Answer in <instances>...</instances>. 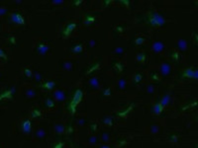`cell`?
<instances>
[{"mask_svg": "<svg viewBox=\"0 0 198 148\" xmlns=\"http://www.w3.org/2000/svg\"><path fill=\"white\" fill-rule=\"evenodd\" d=\"M162 110H163V107L160 104V103H158V104H156V106H155V112H156V114H161L162 112Z\"/></svg>", "mask_w": 198, "mask_h": 148, "instance_id": "obj_16", "label": "cell"}, {"mask_svg": "<svg viewBox=\"0 0 198 148\" xmlns=\"http://www.w3.org/2000/svg\"><path fill=\"white\" fill-rule=\"evenodd\" d=\"M182 78H190V79H197L198 78V71L194 67H189L185 70H183L181 74Z\"/></svg>", "mask_w": 198, "mask_h": 148, "instance_id": "obj_3", "label": "cell"}, {"mask_svg": "<svg viewBox=\"0 0 198 148\" xmlns=\"http://www.w3.org/2000/svg\"><path fill=\"white\" fill-rule=\"evenodd\" d=\"M146 58H147V55H146V53H144V52H141V53L137 54L136 60H137V61H139V62H141V63H144V62L146 61Z\"/></svg>", "mask_w": 198, "mask_h": 148, "instance_id": "obj_11", "label": "cell"}, {"mask_svg": "<svg viewBox=\"0 0 198 148\" xmlns=\"http://www.w3.org/2000/svg\"><path fill=\"white\" fill-rule=\"evenodd\" d=\"M151 78L153 81H156V82H160L161 81V76L158 72H152L151 74Z\"/></svg>", "mask_w": 198, "mask_h": 148, "instance_id": "obj_14", "label": "cell"}, {"mask_svg": "<svg viewBox=\"0 0 198 148\" xmlns=\"http://www.w3.org/2000/svg\"><path fill=\"white\" fill-rule=\"evenodd\" d=\"M111 95V88H107L104 92V96H110Z\"/></svg>", "mask_w": 198, "mask_h": 148, "instance_id": "obj_32", "label": "cell"}, {"mask_svg": "<svg viewBox=\"0 0 198 148\" xmlns=\"http://www.w3.org/2000/svg\"><path fill=\"white\" fill-rule=\"evenodd\" d=\"M41 116V112L39 109H34L33 112H32V117H40Z\"/></svg>", "mask_w": 198, "mask_h": 148, "instance_id": "obj_23", "label": "cell"}, {"mask_svg": "<svg viewBox=\"0 0 198 148\" xmlns=\"http://www.w3.org/2000/svg\"><path fill=\"white\" fill-rule=\"evenodd\" d=\"M123 68H124V66H123V64H122L121 62H116V64H115V69H116L118 72H121V71L123 70Z\"/></svg>", "mask_w": 198, "mask_h": 148, "instance_id": "obj_20", "label": "cell"}, {"mask_svg": "<svg viewBox=\"0 0 198 148\" xmlns=\"http://www.w3.org/2000/svg\"><path fill=\"white\" fill-rule=\"evenodd\" d=\"M153 49L156 50V51H162L163 49V44L160 42H157L154 44V46H153Z\"/></svg>", "mask_w": 198, "mask_h": 148, "instance_id": "obj_12", "label": "cell"}, {"mask_svg": "<svg viewBox=\"0 0 198 148\" xmlns=\"http://www.w3.org/2000/svg\"><path fill=\"white\" fill-rule=\"evenodd\" d=\"M99 67H100V63H99V62H96V63L92 64V65H91V66L88 68V70H87L86 74H90V73L94 72V71H95V70H97Z\"/></svg>", "mask_w": 198, "mask_h": 148, "instance_id": "obj_8", "label": "cell"}, {"mask_svg": "<svg viewBox=\"0 0 198 148\" xmlns=\"http://www.w3.org/2000/svg\"><path fill=\"white\" fill-rule=\"evenodd\" d=\"M11 20L18 24V25H21V26H24L26 24V21H25V18L23 17V15L19 12H13L11 14Z\"/></svg>", "mask_w": 198, "mask_h": 148, "instance_id": "obj_5", "label": "cell"}, {"mask_svg": "<svg viewBox=\"0 0 198 148\" xmlns=\"http://www.w3.org/2000/svg\"><path fill=\"white\" fill-rule=\"evenodd\" d=\"M111 0H105V1H103V4H102V6L103 7H107V6H109L110 4H111Z\"/></svg>", "mask_w": 198, "mask_h": 148, "instance_id": "obj_28", "label": "cell"}, {"mask_svg": "<svg viewBox=\"0 0 198 148\" xmlns=\"http://www.w3.org/2000/svg\"><path fill=\"white\" fill-rule=\"evenodd\" d=\"M24 74H25V76L26 77H31L32 76V70H31V68L30 67H25L24 68Z\"/></svg>", "mask_w": 198, "mask_h": 148, "instance_id": "obj_18", "label": "cell"}, {"mask_svg": "<svg viewBox=\"0 0 198 148\" xmlns=\"http://www.w3.org/2000/svg\"><path fill=\"white\" fill-rule=\"evenodd\" d=\"M0 57H2V58H4L5 60H7V55L5 54V52H4L2 49H0Z\"/></svg>", "mask_w": 198, "mask_h": 148, "instance_id": "obj_29", "label": "cell"}, {"mask_svg": "<svg viewBox=\"0 0 198 148\" xmlns=\"http://www.w3.org/2000/svg\"><path fill=\"white\" fill-rule=\"evenodd\" d=\"M81 3H82V0H75V1L72 2V5L73 6H79Z\"/></svg>", "mask_w": 198, "mask_h": 148, "instance_id": "obj_30", "label": "cell"}, {"mask_svg": "<svg viewBox=\"0 0 198 148\" xmlns=\"http://www.w3.org/2000/svg\"><path fill=\"white\" fill-rule=\"evenodd\" d=\"M48 49V46L47 45H45L43 43H41L40 44H39V46H38V51L39 52H42V53H44L46 50Z\"/></svg>", "mask_w": 198, "mask_h": 148, "instance_id": "obj_17", "label": "cell"}, {"mask_svg": "<svg viewBox=\"0 0 198 148\" xmlns=\"http://www.w3.org/2000/svg\"><path fill=\"white\" fill-rule=\"evenodd\" d=\"M84 25L85 26H91L95 23V17L94 16H91V15H86L84 17V21H83Z\"/></svg>", "mask_w": 198, "mask_h": 148, "instance_id": "obj_7", "label": "cell"}, {"mask_svg": "<svg viewBox=\"0 0 198 148\" xmlns=\"http://www.w3.org/2000/svg\"><path fill=\"white\" fill-rule=\"evenodd\" d=\"M9 42H10V44H12L13 45L16 44V39H15V37H10L9 38Z\"/></svg>", "mask_w": 198, "mask_h": 148, "instance_id": "obj_31", "label": "cell"}, {"mask_svg": "<svg viewBox=\"0 0 198 148\" xmlns=\"http://www.w3.org/2000/svg\"><path fill=\"white\" fill-rule=\"evenodd\" d=\"M82 96H83V93L80 89H77L73 95V99L72 101V105H71V109H72L73 111L75 110V107L78 105V103L82 100Z\"/></svg>", "mask_w": 198, "mask_h": 148, "instance_id": "obj_4", "label": "cell"}, {"mask_svg": "<svg viewBox=\"0 0 198 148\" xmlns=\"http://www.w3.org/2000/svg\"><path fill=\"white\" fill-rule=\"evenodd\" d=\"M120 3H121L122 5H124V6H126L127 8L130 7V1H129V0H121Z\"/></svg>", "mask_w": 198, "mask_h": 148, "instance_id": "obj_25", "label": "cell"}, {"mask_svg": "<svg viewBox=\"0 0 198 148\" xmlns=\"http://www.w3.org/2000/svg\"><path fill=\"white\" fill-rule=\"evenodd\" d=\"M145 41H146L145 38H141V37H139V38H136V39H135V44H136L137 45H140V44H142Z\"/></svg>", "mask_w": 198, "mask_h": 148, "instance_id": "obj_19", "label": "cell"}, {"mask_svg": "<svg viewBox=\"0 0 198 148\" xmlns=\"http://www.w3.org/2000/svg\"><path fill=\"white\" fill-rule=\"evenodd\" d=\"M143 80V75L140 73V72H137L135 75H134V82L135 84H140Z\"/></svg>", "mask_w": 198, "mask_h": 148, "instance_id": "obj_9", "label": "cell"}, {"mask_svg": "<svg viewBox=\"0 0 198 148\" xmlns=\"http://www.w3.org/2000/svg\"><path fill=\"white\" fill-rule=\"evenodd\" d=\"M147 19H148V23L153 27H162L165 25V20L163 16L157 11H153V10L149 11L147 15Z\"/></svg>", "mask_w": 198, "mask_h": 148, "instance_id": "obj_1", "label": "cell"}, {"mask_svg": "<svg viewBox=\"0 0 198 148\" xmlns=\"http://www.w3.org/2000/svg\"><path fill=\"white\" fill-rule=\"evenodd\" d=\"M104 148H108V147H104Z\"/></svg>", "mask_w": 198, "mask_h": 148, "instance_id": "obj_34", "label": "cell"}, {"mask_svg": "<svg viewBox=\"0 0 198 148\" xmlns=\"http://www.w3.org/2000/svg\"><path fill=\"white\" fill-rule=\"evenodd\" d=\"M115 30H116V32H117L118 34H121V33H123V31H124V27L121 26V25H118V26L115 28Z\"/></svg>", "mask_w": 198, "mask_h": 148, "instance_id": "obj_26", "label": "cell"}, {"mask_svg": "<svg viewBox=\"0 0 198 148\" xmlns=\"http://www.w3.org/2000/svg\"><path fill=\"white\" fill-rule=\"evenodd\" d=\"M192 40H193V44H195V46L197 45V33L196 32H194L193 34H192Z\"/></svg>", "mask_w": 198, "mask_h": 148, "instance_id": "obj_27", "label": "cell"}, {"mask_svg": "<svg viewBox=\"0 0 198 148\" xmlns=\"http://www.w3.org/2000/svg\"><path fill=\"white\" fill-rule=\"evenodd\" d=\"M170 56H171V58H172L174 61H177V60H179V58H180V53H179L177 50L173 49V50L171 51V53H170Z\"/></svg>", "mask_w": 198, "mask_h": 148, "instance_id": "obj_13", "label": "cell"}, {"mask_svg": "<svg viewBox=\"0 0 198 148\" xmlns=\"http://www.w3.org/2000/svg\"><path fill=\"white\" fill-rule=\"evenodd\" d=\"M133 108H134V105H132V106H130L126 111H124L123 113H119V116H125L126 114H128L130 111H132V110H133Z\"/></svg>", "mask_w": 198, "mask_h": 148, "instance_id": "obj_24", "label": "cell"}, {"mask_svg": "<svg viewBox=\"0 0 198 148\" xmlns=\"http://www.w3.org/2000/svg\"><path fill=\"white\" fill-rule=\"evenodd\" d=\"M54 86H55V83H54V81H50V80H47V81H45V82L42 84V87H43L45 90H47V91L53 90V89L54 88Z\"/></svg>", "mask_w": 198, "mask_h": 148, "instance_id": "obj_6", "label": "cell"}, {"mask_svg": "<svg viewBox=\"0 0 198 148\" xmlns=\"http://www.w3.org/2000/svg\"><path fill=\"white\" fill-rule=\"evenodd\" d=\"M47 106H48L49 108H54V100H52L51 98H48V99H47Z\"/></svg>", "mask_w": 198, "mask_h": 148, "instance_id": "obj_21", "label": "cell"}, {"mask_svg": "<svg viewBox=\"0 0 198 148\" xmlns=\"http://www.w3.org/2000/svg\"><path fill=\"white\" fill-rule=\"evenodd\" d=\"M82 50H83V44L81 43L78 44H76V45H74L72 47V52H74V53H79Z\"/></svg>", "mask_w": 198, "mask_h": 148, "instance_id": "obj_10", "label": "cell"}, {"mask_svg": "<svg viewBox=\"0 0 198 148\" xmlns=\"http://www.w3.org/2000/svg\"><path fill=\"white\" fill-rule=\"evenodd\" d=\"M105 122L108 123V124H112V123H111V118H107V119L105 120Z\"/></svg>", "mask_w": 198, "mask_h": 148, "instance_id": "obj_33", "label": "cell"}, {"mask_svg": "<svg viewBox=\"0 0 198 148\" xmlns=\"http://www.w3.org/2000/svg\"><path fill=\"white\" fill-rule=\"evenodd\" d=\"M167 102H168V95H165V96L163 97V99H162V100L160 102V104H161L162 107H164V106L166 105V103H167Z\"/></svg>", "mask_w": 198, "mask_h": 148, "instance_id": "obj_22", "label": "cell"}, {"mask_svg": "<svg viewBox=\"0 0 198 148\" xmlns=\"http://www.w3.org/2000/svg\"><path fill=\"white\" fill-rule=\"evenodd\" d=\"M23 127H24V130L26 132H29L31 130V122L29 120H25L23 123Z\"/></svg>", "mask_w": 198, "mask_h": 148, "instance_id": "obj_15", "label": "cell"}, {"mask_svg": "<svg viewBox=\"0 0 198 148\" xmlns=\"http://www.w3.org/2000/svg\"><path fill=\"white\" fill-rule=\"evenodd\" d=\"M76 28H77V23H75V22H70V23H68L67 25H65V27L63 28L62 32H61V37L63 39H68L73 33V31Z\"/></svg>", "mask_w": 198, "mask_h": 148, "instance_id": "obj_2", "label": "cell"}]
</instances>
